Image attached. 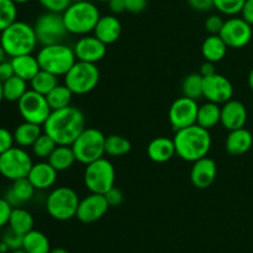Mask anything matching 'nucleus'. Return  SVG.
Wrapping results in <instances>:
<instances>
[{
  "instance_id": "1",
  "label": "nucleus",
  "mask_w": 253,
  "mask_h": 253,
  "mask_svg": "<svg viewBox=\"0 0 253 253\" xmlns=\"http://www.w3.org/2000/svg\"><path fill=\"white\" fill-rule=\"evenodd\" d=\"M43 132L51 136L57 145L72 146L85 128V116L76 106L53 110L42 125Z\"/></svg>"
},
{
  "instance_id": "2",
  "label": "nucleus",
  "mask_w": 253,
  "mask_h": 253,
  "mask_svg": "<svg viewBox=\"0 0 253 253\" xmlns=\"http://www.w3.org/2000/svg\"><path fill=\"white\" fill-rule=\"evenodd\" d=\"M173 141L175 146V155L192 163L207 157L211 148V135L209 130L198 124L175 131Z\"/></svg>"
},
{
  "instance_id": "3",
  "label": "nucleus",
  "mask_w": 253,
  "mask_h": 253,
  "mask_svg": "<svg viewBox=\"0 0 253 253\" xmlns=\"http://www.w3.org/2000/svg\"><path fill=\"white\" fill-rule=\"evenodd\" d=\"M62 16L68 34L85 36L94 31L101 15L94 2L89 0H78L72 2Z\"/></svg>"
},
{
  "instance_id": "4",
  "label": "nucleus",
  "mask_w": 253,
  "mask_h": 253,
  "mask_svg": "<svg viewBox=\"0 0 253 253\" xmlns=\"http://www.w3.org/2000/svg\"><path fill=\"white\" fill-rule=\"evenodd\" d=\"M37 37L34 26L24 21H15L9 27L1 31L0 44L10 58L21 54H30L35 51Z\"/></svg>"
},
{
  "instance_id": "5",
  "label": "nucleus",
  "mask_w": 253,
  "mask_h": 253,
  "mask_svg": "<svg viewBox=\"0 0 253 253\" xmlns=\"http://www.w3.org/2000/svg\"><path fill=\"white\" fill-rule=\"evenodd\" d=\"M36 57L41 69L57 77L66 76L77 62L73 48L63 43L42 46Z\"/></svg>"
},
{
  "instance_id": "6",
  "label": "nucleus",
  "mask_w": 253,
  "mask_h": 253,
  "mask_svg": "<svg viewBox=\"0 0 253 253\" xmlns=\"http://www.w3.org/2000/svg\"><path fill=\"white\" fill-rule=\"evenodd\" d=\"M106 136L100 130L94 127H85L83 132L72 143L77 162L89 165L105 156Z\"/></svg>"
},
{
  "instance_id": "7",
  "label": "nucleus",
  "mask_w": 253,
  "mask_h": 253,
  "mask_svg": "<svg viewBox=\"0 0 253 253\" xmlns=\"http://www.w3.org/2000/svg\"><path fill=\"white\" fill-rule=\"evenodd\" d=\"M76 190L69 187L54 188L46 199V210L48 215L58 221H67L76 217L79 205Z\"/></svg>"
},
{
  "instance_id": "8",
  "label": "nucleus",
  "mask_w": 253,
  "mask_h": 253,
  "mask_svg": "<svg viewBox=\"0 0 253 253\" xmlns=\"http://www.w3.org/2000/svg\"><path fill=\"white\" fill-rule=\"evenodd\" d=\"M84 185L90 193L105 194L115 187V168L105 157L86 165L84 170Z\"/></svg>"
},
{
  "instance_id": "9",
  "label": "nucleus",
  "mask_w": 253,
  "mask_h": 253,
  "mask_svg": "<svg viewBox=\"0 0 253 253\" xmlns=\"http://www.w3.org/2000/svg\"><path fill=\"white\" fill-rule=\"evenodd\" d=\"M100 79V72L95 63L77 61L64 76V84L74 95H84L96 88Z\"/></svg>"
},
{
  "instance_id": "10",
  "label": "nucleus",
  "mask_w": 253,
  "mask_h": 253,
  "mask_svg": "<svg viewBox=\"0 0 253 253\" xmlns=\"http://www.w3.org/2000/svg\"><path fill=\"white\" fill-rule=\"evenodd\" d=\"M32 158L25 148L12 146L10 150L0 155V174L6 179L14 180L27 178L31 169Z\"/></svg>"
},
{
  "instance_id": "11",
  "label": "nucleus",
  "mask_w": 253,
  "mask_h": 253,
  "mask_svg": "<svg viewBox=\"0 0 253 253\" xmlns=\"http://www.w3.org/2000/svg\"><path fill=\"white\" fill-rule=\"evenodd\" d=\"M37 41L41 46L62 43L68 31L62 14L47 11L36 20L34 25Z\"/></svg>"
},
{
  "instance_id": "12",
  "label": "nucleus",
  "mask_w": 253,
  "mask_h": 253,
  "mask_svg": "<svg viewBox=\"0 0 253 253\" xmlns=\"http://www.w3.org/2000/svg\"><path fill=\"white\" fill-rule=\"evenodd\" d=\"M17 110L24 121L43 125L44 121L51 115L52 109L49 108L47 98L37 91L27 90L22 98L17 101Z\"/></svg>"
},
{
  "instance_id": "13",
  "label": "nucleus",
  "mask_w": 253,
  "mask_h": 253,
  "mask_svg": "<svg viewBox=\"0 0 253 253\" xmlns=\"http://www.w3.org/2000/svg\"><path fill=\"white\" fill-rule=\"evenodd\" d=\"M219 35L229 48H244L252 40V25L242 17L231 16L225 20Z\"/></svg>"
},
{
  "instance_id": "14",
  "label": "nucleus",
  "mask_w": 253,
  "mask_h": 253,
  "mask_svg": "<svg viewBox=\"0 0 253 253\" xmlns=\"http://www.w3.org/2000/svg\"><path fill=\"white\" fill-rule=\"evenodd\" d=\"M198 109H199V105L194 99L187 98V96H180V98L175 99L170 105L169 113H168V118H169V123L173 130L178 131L195 125L198 118Z\"/></svg>"
},
{
  "instance_id": "15",
  "label": "nucleus",
  "mask_w": 253,
  "mask_h": 253,
  "mask_svg": "<svg viewBox=\"0 0 253 253\" xmlns=\"http://www.w3.org/2000/svg\"><path fill=\"white\" fill-rule=\"evenodd\" d=\"M232 95L234 86L226 77L219 73L203 77V98L208 101L222 105L226 101L231 100Z\"/></svg>"
},
{
  "instance_id": "16",
  "label": "nucleus",
  "mask_w": 253,
  "mask_h": 253,
  "mask_svg": "<svg viewBox=\"0 0 253 253\" xmlns=\"http://www.w3.org/2000/svg\"><path fill=\"white\" fill-rule=\"evenodd\" d=\"M109 208L105 195L90 193L79 202L76 217L83 224H93L108 212Z\"/></svg>"
},
{
  "instance_id": "17",
  "label": "nucleus",
  "mask_w": 253,
  "mask_h": 253,
  "mask_svg": "<svg viewBox=\"0 0 253 253\" xmlns=\"http://www.w3.org/2000/svg\"><path fill=\"white\" fill-rule=\"evenodd\" d=\"M73 51L77 61L96 64L105 57L106 44L101 42L98 37L85 35L76 42Z\"/></svg>"
},
{
  "instance_id": "18",
  "label": "nucleus",
  "mask_w": 253,
  "mask_h": 253,
  "mask_svg": "<svg viewBox=\"0 0 253 253\" xmlns=\"http://www.w3.org/2000/svg\"><path fill=\"white\" fill-rule=\"evenodd\" d=\"M216 173V163L212 158L207 156L193 162L190 180H192V184L198 189H207L215 182Z\"/></svg>"
},
{
  "instance_id": "19",
  "label": "nucleus",
  "mask_w": 253,
  "mask_h": 253,
  "mask_svg": "<svg viewBox=\"0 0 253 253\" xmlns=\"http://www.w3.org/2000/svg\"><path fill=\"white\" fill-rule=\"evenodd\" d=\"M247 123V110L246 106L239 100L226 101L221 106V120L220 124L226 130L234 131L237 128L245 127Z\"/></svg>"
},
{
  "instance_id": "20",
  "label": "nucleus",
  "mask_w": 253,
  "mask_h": 253,
  "mask_svg": "<svg viewBox=\"0 0 253 253\" xmlns=\"http://www.w3.org/2000/svg\"><path fill=\"white\" fill-rule=\"evenodd\" d=\"M57 174L58 172L49 165L48 161H42L32 165L27 178L36 190H46L53 187Z\"/></svg>"
},
{
  "instance_id": "21",
  "label": "nucleus",
  "mask_w": 253,
  "mask_h": 253,
  "mask_svg": "<svg viewBox=\"0 0 253 253\" xmlns=\"http://www.w3.org/2000/svg\"><path fill=\"white\" fill-rule=\"evenodd\" d=\"M123 26L121 22L115 15H104L100 16L95 29H94V36L98 37L101 42L108 44L115 43L120 39Z\"/></svg>"
},
{
  "instance_id": "22",
  "label": "nucleus",
  "mask_w": 253,
  "mask_h": 253,
  "mask_svg": "<svg viewBox=\"0 0 253 253\" xmlns=\"http://www.w3.org/2000/svg\"><path fill=\"white\" fill-rule=\"evenodd\" d=\"M35 190L36 189L29 178H21L12 182V185L6 190L4 198L12 208H19L34 198Z\"/></svg>"
},
{
  "instance_id": "23",
  "label": "nucleus",
  "mask_w": 253,
  "mask_h": 253,
  "mask_svg": "<svg viewBox=\"0 0 253 253\" xmlns=\"http://www.w3.org/2000/svg\"><path fill=\"white\" fill-rule=\"evenodd\" d=\"M253 136L245 127L230 131L225 141V148L231 156H242L251 150Z\"/></svg>"
},
{
  "instance_id": "24",
  "label": "nucleus",
  "mask_w": 253,
  "mask_h": 253,
  "mask_svg": "<svg viewBox=\"0 0 253 253\" xmlns=\"http://www.w3.org/2000/svg\"><path fill=\"white\" fill-rule=\"evenodd\" d=\"M147 156L156 163H166L175 156V146L173 138L160 136L148 143Z\"/></svg>"
},
{
  "instance_id": "25",
  "label": "nucleus",
  "mask_w": 253,
  "mask_h": 253,
  "mask_svg": "<svg viewBox=\"0 0 253 253\" xmlns=\"http://www.w3.org/2000/svg\"><path fill=\"white\" fill-rule=\"evenodd\" d=\"M10 61H11L15 76L25 79L26 82L31 81L41 71V67H40L39 61H37V57L32 56V53L12 57Z\"/></svg>"
},
{
  "instance_id": "26",
  "label": "nucleus",
  "mask_w": 253,
  "mask_h": 253,
  "mask_svg": "<svg viewBox=\"0 0 253 253\" xmlns=\"http://www.w3.org/2000/svg\"><path fill=\"white\" fill-rule=\"evenodd\" d=\"M43 133V127L37 124L24 121L22 124L17 125L14 131V141L19 147L26 148L31 147L35 141Z\"/></svg>"
},
{
  "instance_id": "27",
  "label": "nucleus",
  "mask_w": 253,
  "mask_h": 253,
  "mask_svg": "<svg viewBox=\"0 0 253 253\" xmlns=\"http://www.w3.org/2000/svg\"><path fill=\"white\" fill-rule=\"evenodd\" d=\"M227 48L229 47L220 35H209L202 44V54L205 61L217 63L226 56Z\"/></svg>"
},
{
  "instance_id": "28",
  "label": "nucleus",
  "mask_w": 253,
  "mask_h": 253,
  "mask_svg": "<svg viewBox=\"0 0 253 253\" xmlns=\"http://www.w3.org/2000/svg\"><path fill=\"white\" fill-rule=\"evenodd\" d=\"M47 161L57 172H64L77 162L76 155H74L72 146L62 145H58L54 148V151L51 153Z\"/></svg>"
},
{
  "instance_id": "29",
  "label": "nucleus",
  "mask_w": 253,
  "mask_h": 253,
  "mask_svg": "<svg viewBox=\"0 0 253 253\" xmlns=\"http://www.w3.org/2000/svg\"><path fill=\"white\" fill-rule=\"evenodd\" d=\"M220 120H221V106L219 104L208 101L203 105H199L197 118L198 125L210 130L220 124Z\"/></svg>"
},
{
  "instance_id": "30",
  "label": "nucleus",
  "mask_w": 253,
  "mask_h": 253,
  "mask_svg": "<svg viewBox=\"0 0 253 253\" xmlns=\"http://www.w3.org/2000/svg\"><path fill=\"white\" fill-rule=\"evenodd\" d=\"M22 249L27 253H49L51 244H49L48 237L43 232L31 230L26 235H24Z\"/></svg>"
},
{
  "instance_id": "31",
  "label": "nucleus",
  "mask_w": 253,
  "mask_h": 253,
  "mask_svg": "<svg viewBox=\"0 0 253 253\" xmlns=\"http://www.w3.org/2000/svg\"><path fill=\"white\" fill-rule=\"evenodd\" d=\"M9 227L15 230L21 235H26L31 230H34V217L27 210L22 209L21 207L12 208L11 215L9 219Z\"/></svg>"
},
{
  "instance_id": "32",
  "label": "nucleus",
  "mask_w": 253,
  "mask_h": 253,
  "mask_svg": "<svg viewBox=\"0 0 253 253\" xmlns=\"http://www.w3.org/2000/svg\"><path fill=\"white\" fill-rule=\"evenodd\" d=\"M74 94L72 93L71 89L63 84H58L53 90L49 91L48 94L46 95L47 101H48V105L49 108L53 110H59V109H64L67 106L71 105L72 103V99H73Z\"/></svg>"
},
{
  "instance_id": "33",
  "label": "nucleus",
  "mask_w": 253,
  "mask_h": 253,
  "mask_svg": "<svg viewBox=\"0 0 253 253\" xmlns=\"http://www.w3.org/2000/svg\"><path fill=\"white\" fill-rule=\"evenodd\" d=\"M30 85H31L32 90L37 91V93L46 96L49 91L53 90V89L58 85V77L49 73V72L41 69V71L30 81Z\"/></svg>"
},
{
  "instance_id": "34",
  "label": "nucleus",
  "mask_w": 253,
  "mask_h": 253,
  "mask_svg": "<svg viewBox=\"0 0 253 253\" xmlns=\"http://www.w3.org/2000/svg\"><path fill=\"white\" fill-rule=\"evenodd\" d=\"M27 89V82L17 76H12L2 83V93H4V100L7 101H19L22 98Z\"/></svg>"
},
{
  "instance_id": "35",
  "label": "nucleus",
  "mask_w": 253,
  "mask_h": 253,
  "mask_svg": "<svg viewBox=\"0 0 253 253\" xmlns=\"http://www.w3.org/2000/svg\"><path fill=\"white\" fill-rule=\"evenodd\" d=\"M131 151V142L120 135H110L105 138V155L109 157H123Z\"/></svg>"
},
{
  "instance_id": "36",
  "label": "nucleus",
  "mask_w": 253,
  "mask_h": 253,
  "mask_svg": "<svg viewBox=\"0 0 253 253\" xmlns=\"http://www.w3.org/2000/svg\"><path fill=\"white\" fill-rule=\"evenodd\" d=\"M183 96L194 99L203 98V77L200 73L188 74L182 83Z\"/></svg>"
},
{
  "instance_id": "37",
  "label": "nucleus",
  "mask_w": 253,
  "mask_h": 253,
  "mask_svg": "<svg viewBox=\"0 0 253 253\" xmlns=\"http://www.w3.org/2000/svg\"><path fill=\"white\" fill-rule=\"evenodd\" d=\"M57 143L51 136H48L47 133H42L36 141H35L34 145L31 146L32 153L34 156H36L40 160H48V157L51 156V153L53 152L54 148L57 147Z\"/></svg>"
},
{
  "instance_id": "38",
  "label": "nucleus",
  "mask_w": 253,
  "mask_h": 253,
  "mask_svg": "<svg viewBox=\"0 0 253 253\" xmlns=\"http://www.w3.org/2000/svg\"><path fill=\"white\" fill-rule=\"evenodd\" d=\"M16 5L12 0H0V32L16 21Z\"/></svg>"
},
{
  "instance_id": "39",
  "label": "nucleus",
  "mask_w": 253,
  "mask_h": 253,
  "mask_svg": "<svg viewBox=\"0 0 253 253\" xmlns=\"http://www.w3.org/2000/svg\"><path fill=\"white\" fill-rule=\"evenodd\" d=\"M214 7L222 15L226 16H236L241 14L246 0H212Z\"/></svg>"
},
{
  "instance_id": "40",
  "label": "nucleus",
  "mask_w": 253,
  "mask_h": 253,
  "mask_svg": "<svg viewBox=\"0 0 253 253\" xmlns=\"http://www.w3.org/2000/svg\"><path fill=\"white\" fill-rule=\"evenodd\" d=\"M1 241L7 246L9 251H14V250L22 249V244H24V235L19 234L15 230L7 229L5 230L4 234L1 235Z\"/></svg>"
},
{
  "instance_id": "41",
  "label": "nucleus",
  "mask_w": 253,
  "mask_h": 253,
  "mask_svg": "<svg viewBox=\"0 0 253 253\" xmlns=\"http://www.w3.org/2000/svg\"><path fill=\"white\" fill-rule=\"evenodd\" d=\"M39 2L46 11L63 14L73 1L72 0H39Z\"/></svg>"
},
{
  "instance_id": "42",
  "label": "nucleus",
  "mask_w": 253,
  "mask_h": 253,
  "mask_svg": "<svg viewBox=\"0 0 253 253\" xmlns=\"http://www.w3.org/2000/svg\"><path fill=\"white\" fill-rule=\"evenodd\" d=\"M225 20L220 15H210L205 20V29L210 35H219L224 26Z\"/></svg>"
},
{
  "instance_id": "43",
  "label": "nucleus",
  "mask_w": 253,
  "mask_h": 253,
  "mask_svg": "<svg viewBox=\"0 0 253 253\" xmlns=\"http://www.w3.org/2000/svg\"><path fill=\"white\" fill-rule=\"evenodd\" d=\"M14 135L7 128L0 127V155L6 152L14 146Z\"/></svg>"
},
{
  "instance_id": "44",
  "label": "nucleus",
  "mask_w": 253,
  "mask_h": 253,
  "mask_svg": "<svg viewBox=\"0 0 253 253\" xmlns=\"http://www.w3.org/2000/svg\"><path fill=\"white\" fill-rule=\"evenodd\" d=\"M104 195H105V199H106V202H108L109 207L110 208L119 207V205L123 204V202H124L123 192H121V190L116 187L111 188V189L109 190V192H106Z\"/></svg>"
},
{
  "instance_id": "45",
  "label": "nucleus",
  "mask_w": 253,
  "mask_h": 253,
  "mask_svg": "<svg viewBox=\"0 0 253 253\" xmlns=\"http://www.w3.org/2000/svg\"><path fill=\"white\" fill-rule=\"evenodd\" d=\"M12 207L5 200V198H0V229L9 224L10 215H11Z\"/></svg>"
},
{
  "instance_id": "46",
  "label": "nucleus",
  "mask_w": 253,
  "mask_h": 253,
  "mask_svg": "<svg viewBox=\"0 0 253 253\" xmlns=\"http://www.w3.org/2000/svg\"><path fill=\"white\" fill-rule=\"evenodd\" d=\"M124 1H125L126 11L131 14H140L145 11L148 4L147 0H124Z\"/></svg>"
},
{
  "instance_id": "47",
  "label": "nucleus",
  "mask_w": 253,
  "mask_h": 253,
  "mask_svg": "<svg viewBox=\"0 0 253 253\" xmlns=\"http://www.w3.org/2000/svg\"><path fill=\"white\" fill-rule=\"evenodd\" d=\"M12 76H15L14 68H12L11 61H4L2 63H0V82L4 83L7 79L11 78Z\"/></svg>"
},
{
  "instance_id": "48",
  "label": "nucleus",
  "mask_w": 253,
  "mask_h": 253,
  "mask_svg": "<svg viewBox=\"0 0 253 253\" xmlns=\"http://www.w3.org/2000/svg\"><path fill=\"white\" fill-rule=\"evenodd\" d=\"M190 7L197 11H208V10L214 7V1L212 0H188Z\"/></svg>"
},
{
  "instance_id": "49",
  "label": "nucleus",
  "mask_w": 253,
  "mask_h": 253,
  "mask_svg": "<svg viewBox=\"0 0 253 253\" xmlns=\"http://www.w3.org/2000/svg\"><path fill=\"white\" fill-rule=\"evenodd\" d=\"M241 17L253 26V0H246L242 7Z\"/></svg>"
},
{
  "instance_id": "50",
  "label": "nucleus",
  "mask_w": 253,
  "mask_h": 253,
  "mask_svg": "<svg viewBox=\"0 0 253 253\" xmlns=\"http://www.w3.org/2000/svg\"><path fill=\"white\" fill-rule=\"evenodd\" d=\"M108 4L109 9H110V11L113 12L114 15L123 14V12L126 11L125 1H124V0H110V1H108Z\"/></svg>"
},
{
  "instance_id": "51",
  "label": "nucleus",
  "mask_w": 253,
  "mask_h": 253,
  "mask_svg": "<svg viewBox=\"0 0 253 253\" xmlns=\"http://www.w3.org/2000/svg\"><path fill=\"white\" fill-rule=\"evenodd\" d=\"M214 64L215 63H212V62L205 61L204 63L202 64V67H200L199 73L202 74V77H209L216 73V69H215Z\"/></svg>"
},
{
  "instance_id": "52",
  "label": "nucleus",
  "mask_w": 253,
  "mask_h": 253,
  "mask_svg": "<svg viewBox=\"0 0 253 253\" xmlns=\"http://www.w3.org/2000/svg\"><path fill=\"white\" fill-rule=\"evenodd\" d=\"M6 57H9L6 54V52H5V49L2 48V46L0 44V63H2L4 61H6Z\"/></svg>"
},
{
  "instance_id": "53",
  "label": "nucleus",
  "mask_w": 253,
  "mask_h": 253,
  "mask_svg": "<svg viewBox=\"0 0 253 253\" xmlns=\"http://www.w3.org/2000/svg\"><path fill=\"white\" fill-rule=\"evenodd\" d=\"M49 253H69L66 249H62V247H56V249H51Z\"/></svg>"
},
{
  "instance_id": "54",
  "label": "nucleus",
  "mask_w": 253,
  "mask_h": 253,
  "mask_svg": "<svg viewBox=\"0 0 253 253\" xmlns=\"http://www.w3.org/2000/svg\"><path fill=\"white\" fill-rule=\"evenodd\" d=\"M249 85L253 91V68L251 69V72H250V74H249Z\"/></svg>"
},
{
  "instance_id": "55",
  "label": "nucleus",
  "mask_w": 253,
  "mask_h": 253,
  "mask_svg": "<svg viewBox=\"0 0 253 253\" xmlns=\"http://www.w3.org/2000/svg\"><path fill=\"white\" fill-rule=\"evenodd\" d=\"M4 100V93H2V83L0 82V104Z\"/></svg>"
},
{
  "instance_id": "56",
  "label": "nucleus",
  "mask_w": 253,
  "mask_h": 253,
  "mask_svg": "<svg viewBox=\"0 0 253 253\" xmlns=\"http://www.w3.org/2000/svg\"><path fill=\"white\" fill-rule=\"evenodd\" d=\"M10 253H27V252L25 251L24 249H19V250H14V251H11Z\"/></svg>"
},
{
  "instance_id": "57",
  "label": "nucleus",
  "mask_w": 253,
  "mask_h": 253,
  "mask_svg": "<svg viewBox=\"0 0 253 253\" xmlns=\"http://www.w3.org/2000/svg\"><path fill=\"white\" fill-rule=\"evenodd\" d=\"M14 2H16V4H25V2H29L30 0H12Z\"/></svg>"
},
{
  "instance_id": "58",
  "label": "nucleus",
  "mask_w": 253,
  "mask_h": 253,
  "mask_svg": "<svg viewBox=\"0 0 253 253\" xmlns=\"http://www.w3.org/2000/svg\"><path fill=\"white\" fill-rule=\"evenodd\" d=\"M96 1H103V2H108V1H110V0H96Z\"/></svg>"
},
{
  "instance_id": "59",
  "label": "nucleus",
  "mask_w": 253,
  "mask_h": 253,
  "mask_svg": "<svg viewBox=\"0 0 253 253\" xmlns=\"http://www.w3.org/2000/svg\"><path fill=\"white\" fill-rule=\"evenodd\" d=\"M0 245H1V236H0Z\"/></svg>"
}]
</instances>
